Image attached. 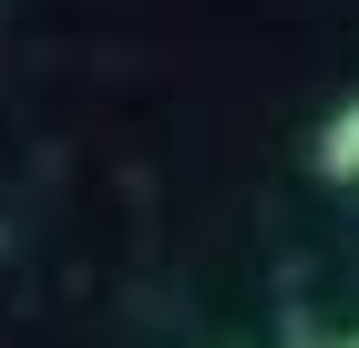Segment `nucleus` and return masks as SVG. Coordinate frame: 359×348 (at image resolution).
Listing matches in <instances>:
<instances>
[{
	"instance_id": "2",
	"label": "nucleus",
	"mask_w": 359,
	"mask_h": 348,
	"mask_svg": "<svg viewBox=\"0 0 359 348\" xmlns=\"http://www.w3.org/2000/svg\"><path fill=\"white\" fill-rule=\"evenodd\" d=\"M329 348H359V338H329Z\"/></svg>"
},
{
	"instance_id": "1",
	"label": "nucleus",
	"mask_w": 359,
	"mask_h": 348,
	"mask_svg": "<svg viewBox=\"0 0 359 348\" xmlns=\"http://www.w3.org/2000/svg\"><path fill=\"white\" fill-rule=\"evenodd\" d=\"M308 164H318V185H359V92L318 123V144H308Z\"/></svg>"
}]
</instances>
